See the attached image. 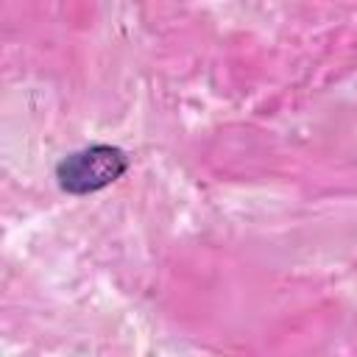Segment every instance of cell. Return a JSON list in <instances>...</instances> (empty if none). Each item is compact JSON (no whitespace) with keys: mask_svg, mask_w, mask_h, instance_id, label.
<instances>
[{"mask_svg":"<svg viewBox=\"0 0 357 357\" xmlns=\"http://www.w3.org/2000/svg\"><path fill=\"white\" fill-rule=\"evenodd\" d=\"M126 170V153L112 145H89L59 165V184L67 192H95Z\"/></svg>","mask_w":357,"mask_h":357,"instance_id":"6da1fadb","label":"cell"}]
</instances>
